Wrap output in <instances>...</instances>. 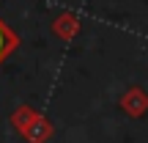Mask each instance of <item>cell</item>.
<instances>
[{"mask_svg":"<svg viewBox=\"0 0 148 143\" xmlns=\"http://www.w3.org/2000/svg\"><path fill=\"white\" fill-rule=\"evenodd\" d=\"M19 44H22L19 33H16V30H11V28L5 25L3 19H0V64H3V61L8 58L14 50H19Z\"/></svg>","mask_w":148,"mask_h":143,"instance_id":"6da1fadb","label":"cell"},{"mask_svg":"<svg viewBox=\"0 0 148 143\" xmlns=\"http://www.w3.org/2000/svg\"><path fill=\"white\" fill-rule=\"evenodd\" d=\"M49 135H52V127H49L44 118H38V116H36V118L30 121V127L22 132V138H27L30 143H44V140L49 138Z\"/></svg>","mask_w":148,"mask_h":143,"instance_id":"7a4b0ae2","label":"cell"},{"mask_svg":"<svg viewBox=\"0 0 148 143\" xmlns=\"http://www.w3.org/2000/svg\"><path fill=\"white\" fill-rule=\"evenodd\" d=\"M33 118H36V113H33V110H30L27 105H19V107H16L14 113H11V127H14L16 132L22 135V132H25L27 127H30V121H33Z\"/></svg>","mask_w":148,"mask_h":143,"instance_id":"3957f363","label":"cell"}]
</instances>
